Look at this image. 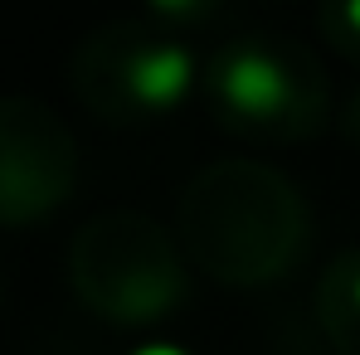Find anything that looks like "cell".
Masks as SVG:
<instances>
[{
    "mask_svg": "<svg viewBox=\"0 0 360 355\" xmlns=\"http://www.w3.org/2000/svg\"><path fill=\"white\" fill-rule=\"evenodd\" d=\"M127 83H131V93L141 103H171L190 83V59L180 49H151V54H141V59L131 63Z\"/></svg>",
    "mask_w": 360,
    "mask_h": 355,
    "instance_id": "cell-2",
    "label": "cell"
},
{
    "mask_svg": "<svg viewBox=\"0 0 360 355\" xmlns=\"http://www.w3.org/2000/svg\"><path fill=\"white\" fill-rule=\"evenodd\" d=\"M346 15H351V25L360 30V0H346Z\"/></svg>",
    "mask_w": 360,
    "mask_h": 355,
    "instance_id": "cell-4",
    "label": "cell"
},
{
    "mask_svg": "<svg viewBox=\"0 0 360 355\" xmlns=\"http://www.w3.org/2000/svg\"><path fill=\"white\" fill-rule=\"evenodd\" d=\"M224 98L248 117H273L288 103V73L263 54H239L224 68Z\"/></svg>",
    "mask_w": 360,
    "mask_h": 355,
    "instance_id": "cell-1",
    "label": "cell"
},
{
    "mask_svg": "<svg viewBox=\"0 0 360 355\" xmlns=\"http://www.w3.org/2000/svg\"><path fill=\"white\" fill-rule=\"evenodd\" d=\"M136 355H185V351H176V346H141Z\"/></svg>",
    "mask_w": 360,
    "mask_h": 355,
    "instance_id": "cell-3",
    "label": "cell"
},
{
    "mask_svg": "<svg viewBox=\"0 0 360 355\" xmlns=\"http://www.w3.org/2000/svg\"><path fill=\"white\" fill-rule=\"evenodd\" d=\"M356 302H360V283H356Z\"/></svg>",
    "mask_w": 360,
    "mask_h": 355,
    "instance_id": "cell-6",
    "label": "cell"
},
{
    "mask_svg": "<svg viewBox=\"0 0 360 355\" xmlns=\"http://www.w3.org/2000/svg\"><path fill=\"white\" fill-rule=\"evenodd\" d=\"M156 5H161V10H185L190 0H156Z\"/></svg>",
    "mask_w": 360,
    "mask_h": 355,
    "instance_id": "cell-5",
    "label": "cell"
}]
</instances>
